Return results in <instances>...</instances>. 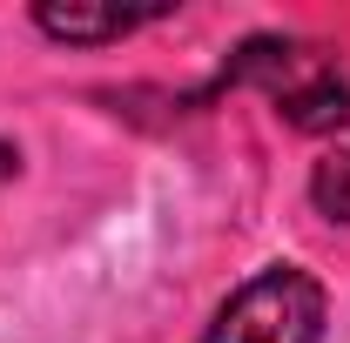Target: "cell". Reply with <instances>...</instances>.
Returning <instances> with one entry per match:
<instances>
[{
  "mask_svg": "<svg viewBox=\"0 0 350 343\" xmlns=\"http://www.w3.org/2000/svg\"><path fill=\"white\" fill-rule=\"evenodd\" d=\"M236 74L256 81L276 101V115L304 135H330V128L350 122V81L304 41H250L243 61H236Z\"/></svg>",
  "mask_w": 350,
  "mask_h": 343,
  "instance_id": "1",
  "label": "cell"
},
{
  "mask_svg": "<svg viewBox=\"0 0 350 343\" xmlns=\"http://www.w3.org/2000/svg\"><path fill=\"white\" fill-rule=\"evenodd\" d=\"M202 343H323V290L297 262H276L250 276L236 297L216 310Z\"/></svg>",
  "mask_w": 350,
  "mask_h": 343,
  "instance_id": "2",
  "label": "cell"
},
{
  "mask_svg": "<svg viewBox=\"0 0 350 343\" xmlns=\"http://www.w3.org/2000/svg\"><path fill=\"white\" fill-rule=\"evenodd\" d=\"M162 7H81V0H41L34 7V27L41 34H54V41H81V47H94V41H122L129 27H142V20H155Z\"/></svg>",
  "mask_w": 350,
  "mask_h": 343,
  "instance_id": "3",
  "label": "cell"
},
{
  "mask_svg": "<svg viewBox=\"0 0 350 343\" xmlns=\"http://www.w3.org/2000/svg\"><path fill=\"white\" fill-rule=\"evenodd\" d=\"M310 195H317V209L337 215V222H350V148L344 155H330L323 169H317V182H310Z\"/></svg>",
  "mask_w": 350,
  "mask_h": 343,
  "instance_id": "4",
  "label": "cell"
},
{
  "mask_svg": "<svg viewBox=\"0 0 350 343\" xmlns=\"http://www.w3.org/2000/svg\"><path fill=\"white\" fill-rule=\"evenodd\" d=\"M14 162H21V155H14V148H0V175H14Z\"/></svg>",
  "mask_w": 350,
  "mask_h": 343,
  "instance_id": "5",
  "label": "cell"
}]
</instances>
